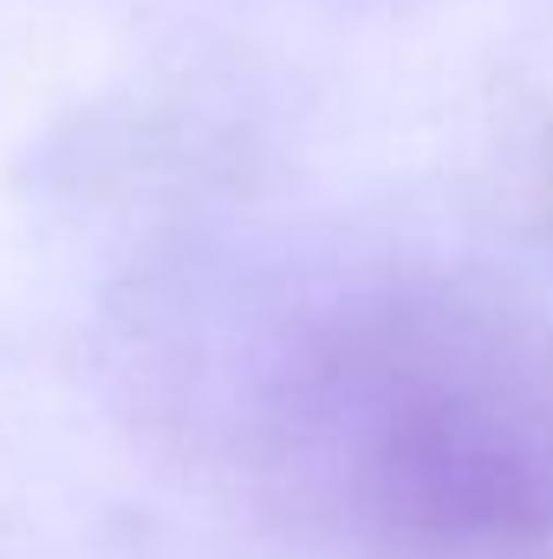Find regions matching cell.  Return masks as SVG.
I'll list each match as a JSON object with an SVG mask.
<instances>
[{
	"label": "cell",
	"instance_id": "1",
	"mask_svg": "<svg viewBox=\"0 0 553 559\" xmlns=\"http://www.w3.org/2000/svg\"><path fill=\"white\" fill-rule=\"evenodd\" d=\"M268 442L352 559H553V332L515 312L436 286L332 306Z\"/></svg>",
	"mask_w": 553,
	"mask_h": 559
}]
</instances>
